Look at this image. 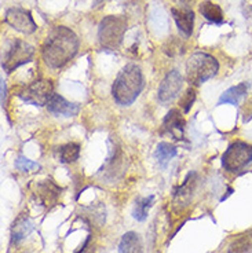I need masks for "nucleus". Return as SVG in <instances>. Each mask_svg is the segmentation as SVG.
<instances>
[{
  "mask_svg": "<svg viewBox=\"0 0 252 253\" xmlns=\"http://www.w3.org/2000/svg\"><path fill=\"white\" fill-rule=\"evenodd\" d=\"M47 110L54 116H63V117H75L80 112V106L75 102L66 101L63 96L54 94L47 103Z\"/></svg>",
  "mask_w": 252,
  "mask_h": 253,
  "instance_id": "obj_11",
  "label": "nucleus"
},
{
  "mask_svg": "<svg viewBox=\"0 0 252 253\" xmlns=\"http://www.w3.org/2000/svg\"><path fill=\"white\" fill-rule=\"evenodd\" d=\"M172 18L177 24L178 29L185 38H190L195 28V13L189 7H172Z\"/></svg>",
  "mask_w": 252,
  "mask_h": 253,
  "instance_id": "obj_10",
  "label": "nucleus"
},
{
  "mask_svg": "<svg viewBox=\"0 0 252 253\" xmlns=\"http://www.w3.org/2000/svg\"><path fill=\"white\" fill-rule=\"evenodd\" d=\"M250 89V83H240L234 87H230L229 89H226L223 94L221 95L219 101H218V106L221 105H233V106H237L240 103V101L244 98Z\"/></svg>",
  "mask_w": 252,
  "mask_h": 253,
  "instance_id": "obj_14",
  "label": "nucleus"
},
{
  "mask_svg": "<svg viewBox=\"0 0 252 253\" xmlns=\"http://www.w3.org/2000/svg\"><path fill=\"white\" fill-rule=\"evenodd\" d=\"M200 13L204 18L212 22L215 25H222L223 21H225V15L222 11L221 6H218L216 3H212L209 0H204L202 4H200Z\"/></svg>",
  "mask_w": 252,
  "mask_h": 253,
  "instance_id": "obj_15",
  "label": "nucleus"
},
{
  "mask_svg": "<svg viewBox=\"0 0 252 253\" xmlns=\"http://www.w3.org/2000/svg\"><path fill=\"white\" fill-rule=\"evenodd\" d=\"M80 40L66 26H57L49 33L42 45V57L51 69H61L72 61L79 51Z\"/></svg>",
  "mask_w": 252,
  "mask_h": 253,
  "instance_id": "obj_1",
  "label": "nucleus"
},
{
  "mask_svg": "<svg viewBox=\"0 0 252 253\" xmlns=\"http://www.w3.org/2000/svg\"><path fill=\"white\" fill-rule=\"evenodd\" d=\"M196 186V173H189L179 187L174 191V197L181 201H189V198L193 194V190Z\"/></svg>",
  "mask_w": 252,
  "mask_h": 253,
  "instance_id": "obj_22",
  "label": "nucleus"
},
{
  "mask_svg": "<svg viewBox=\"0 0 252 253\" xmlns=\"http://www.w3.org/2000/svg\"><path fill=\"white\" fill-rule=\"evenodd\" d=\"M4 21L7 25H10L17 32H21L24 35H31L38 29V25L32 17L29 10L21 8V7H13L8 8L4 15Z\"/></svg>",
  "mask_w": 252,
  "mask_h": 253,
  "instance_id": "obj_8",
  "label": "nucleus"
},
{
  "mask_svg": "<svg viewBox=\"0 0 252 253\" xmlns=\"http://www.w3.org/2000/svg\"><path fill=\"white\" fill-rule=\"evenodd\" d=\"M54 95V84L51 80H36L18 91V96L33 106H47Z\"/></svg>",
  "mask_w": 252,
  "mask_h": 253,
  "instance_id": "obj_7",
  "label": "nucleus"
},
{
  "mask_svg": "<svg viewBox=\"0 0 252 253\" xmlns=\"http://www.w3.org/2000/svg\"><path fill=\"white\" fill-rule=\"evenodd\" d=\"M15 168L21 172H29L33 171V169H39L40 165L38 163H33L32 160L24 157V156H19L15 161Z\"/></svg>",
  "mask_w": 252,
  "mask_h": 253,
  "instance_id": "obj_23",
  "label": "nucleus"
},
{
  "mask_svg": "<svg viewBox=\"0 0 252 253\" xmlns=\"http://www.w3.org/2000/svg\"><path fill=\"white\" fill-rule=\"evenodd\" d=\"M183 44L182 42H179V40H175V39H172L170 40L167 45L164 47V52L167 54V55H170V57H174V55H178V54H182L183 51Z\"/></svg>",
  "mask_w": 252,
  "mask_h": 253,
  "instance_id": "obj_25",
  "label": "nucleus"
},
{
  "mask_svg": "<svg viewBox=\"0 0 252 253\" xmlns=\"http://www.w3.org/2000/svg\"><path fill=\"white\" fill-rule=\"evenodd\" d=\"M119 253H142V244L139 235L134 231H128L120 241Z\"/></svg>",
  "mask_w": 252,
  "mask_h": 253,
  "instance_id": "obj_17",
  "label": "nucleus"
},
{
  "mask_svg": "<svg viewBox=\"0 0 252 253\" xmlns=\"http://www.w3.org/2000/svg\"><path fill=\"white\" fill-rule=\"evenodd\" d=\"M33 57H35V47L33 45L26 43L24 40L14 39L10 47H8V50L6 51L4 57H3L1 68L6 70L7 73H11L19 66L31 62Z\"/></svg>",
  "mask_w": 252,
  "mask_h": 253,
  "instance_id": "obj_6",
  "label": "nucleus"
},
{
  "mask_svg": "<svg viewBox=\"0 0 252 253\" xmlns=\"http://www.w3.org/2000/svg\"><path fill=\"white\" fill-rule=\"evenodd\" d=\"M103 1H105V0H94V6L98 7V6H100V4H102Z\"/></svg>",
  "mask_w": 252,
  "mask_h": 253,
  "instance_id": "obj_28",
  "label": "nucleus"
},
{
  "mask_svg": "<svg viewBox=\"0 0 252 253\" xmlns=\"http://www.w3.org/2000/svg\"><path fill=\"white\" fill-rule=\"evenodd\" d=\"M227 253H252V230L236 237L227 248Z\"/></svg>",
  "mask_w": 252,
  "mask_h": 253,
  "instance_id": "obj_16",
  "label": "nucleus"
},
{
  "mask_svg": "<svg viewBox=\"0 0 252 253\" xmlns=\"http://www.w3.org/2000/svg\"><path fill=\"white\" fill-rule=\"evenodd\" d=\"M32 230L31 221L29 217L22 213V216H19L17 220L14 221L13 226V234H11V242H19L22 238H25L26 235L29 234V231Z\"/></svg>",
  "mask_w": 252,
  "mask_h": 253,
  "instance_id": "obj_18",
  "label": "nucleus"
},
{
  "mask_svg": "<svg viewBox=\"0 0 252 253\" xmlns=\"http://www.w3.org/2000/svg\"><path fill=\"white\" fill-rule=\"evenodd\" d=\"M219 63L211 54L197 51L186 62V80L192 87H199L218 75Z\"/></svg>",
  "mask_w": 252,
  "mask_h": 253,
  "instance_id": "obj_3",
  "label": "nucleus"
},
{
  "mask_svg": "<svg viewBox=\"0 0 252 253\" xmlns=\"http://www.w3.org/2000/svg\"><path fill=\"white\" fill-rule=\"evenodd\" d=\"M154 203V197H139L135 200V205H134L133 216L138 221H144L148 217V212L151 208V205Z\"/></svg>",
  "mask_w": 252,
  "mask_h": 253,
  "instance_id": "obj_20",
  "label": "nucleus"
},
{
  "mask_svg": "<svg viewBox=\"0 0 252 253\" xmlns=\"http://www.w3.org/2000/svg\"><path fill=\"white\" fill-rule=\"evenodd\" d=\"M59 193H61V189L52 180H43L42 183L38 184L35 194L43 205L49 207V205H54L57 203Z\"/></svg>",
  "mask_w": 252,
  "mask_h": 253,
  "instance_id": "obj_13",
  "label": "nucleus"
},
{
  "mask_svg": "<svg viewBox=\"0 0 252 253\" xmlns=\"http://www.w3.org/2000/svg\"><path fill=\"white\" fill-rule=\"evenodd\" d=\"M252 163V145L236 140L230 143L225 153L222 154V167L230 173H239L244 171Z\"/></svg>",
  "mask_w": 252,
  "mask_h": 253,
  "instance_id": "obj_5",
  "label": "nucleus"
},
{
  "mask_svg": "<svg viewBox=\"0 0 252 253\" xmlns=\"http://www.w3.org/2000/svg\"><path fill=\"white\" fill-rule=\"evenodd\" d=\"M145 87L142 70L137 63H128L116 77L112 85V96L120 106H130L137 101Z\"/></svg>",
  "mask_w": 252,
  "mask_h": 253,
  "instance_id": "obj_2",
  "label": "nucleus"
},
{
  "mask_svg": "<svg viewBox=\"0 0 252 253\" xmlns=\"http://www.w3.org/2000/svg\"><path fill=\"white\" fill-rule=\"evenodd\" d=\"M185 131V119L178 109H171L164 117L161 133H170L174 139H182Z\"/></svg>",
  "mask_w": 252,
  "mask_h": 253,
  "instance_id": "obj_12",
  "label": "nucleus"
},
{
  "mask_svg": "<svg viewBox=\"0 0 252 253\" xmlns=\"http://www.w3.org/2000/svg\"><path fill=\"white\" fill-rule=\"evenodd\" d=\"M183 85V77L178 70H171L164 77L157 91V99L161 103H170L181 94Z\"/></svg>",
  "mask_w": 252,
  "mask_h": 253,
  "instance_id": "obj_9",
  "label": "nucleus"
},
{
  "mask_svg": "<svg viewBox=\"0 0 252 253\" xmlns=\"http://www.w3.org/2000/svg\"><path fill=\"white\" fill-rule=\"evenodd\" d=\"M177 147L172 146L168 142H161L158 143L157 147H156V152H154V157L157 160V163L161 167H164L165 164H168L172 158L177 156Z\"/></svg>",
  "mask_w": 252,
  "mask_h": 253,
  "instance_id": "obj_19",
  "label": "nucleus"
},
{
  "mask_svg": "<svg viewBox=\"0 0 252 253\" xmlns=\"http://www.w3.org/2000/svg\"><path fill=\"white\" fill-rule=\"evenodd\" d=\"M126 17L123 15H107L98 26V42L106 50H116L123 43L127 31Z\"/></svg>",
  "mask_w": 252,
  "mask_h": 253,
  "instance_id": "obj_4",
  "label": "nucleus"
},
{
  "mask_svg": "<svg viewBox=\"0 0 252 253\" xmlns=\"http://www.w3.org/2000/svg\"><path fill=\"white\" fill-rule=\"evenodd\" d=\"M6 83L1 82V105L4 106V102H6Z\"/></svg>",
  "mask_w": 252,
  "mask_h": 253,
  "instance_id": "obj_27",
  "label": "nucleus"
},
{
  "mask_svg": "<svg viewBox=\"0 0 252 253\" xmlns=\"http://www.w3.org/2000/svg\"><path fill=\"white\" fill-rule=\"evenodd\" d=\"M174 1H175L179 7H189L190 8V6L195 3L196 0H174Z\"/></svg>",
  "mask_w": 252,
  "mask_h": 253,
  "instance_id": "obj_26",
  "label": "nucleus"
},
{
  "mask_svg": "<svg viewBox=\"0 0 252 253\" xmlns=\"http://www.w3.org/2000/svg\"><path fill=\"white\" fill-rule=\"evenodd\" d=\"M80 157V145L70 142L59 147V160L63 164H72Z\"/></svg>",
  "mask_w": 252,
  "mask_h": 253,
  "instance_id": "obj_21",
  "label": "nucleus"
},
{
  "mask_svg": "<svg viewBox=\"0 0 252 253\" xmlns=\"http://www.w3.org/2000/svg\"><path fill=\"white\" fill-rule=\"evenodd\" d=\"M196 101V91L193 87H190L188 88V91L183 94V96L181 98V101H179V105H181V108L185 113H188L190 110V108L193 106V103Z\"/></svg>",
  "mask_w": 252,
  "mask_h": 253,
  "instance_id": "obj_24",
  "label": "nucleus"
}]
</instances>
